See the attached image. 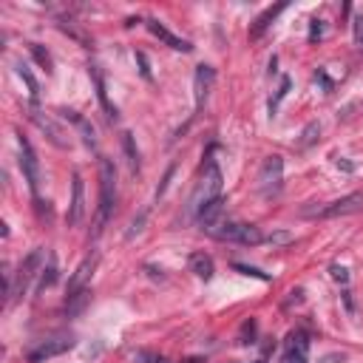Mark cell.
Listing matches in <instances>:
<instances>
[{"instance_id": "1", "label": "cell", "mask_w": 363, "mask_h": 363, "mask_svg": "<svg viewBox=\"0 0 363 363\" xmlns=\"http://www.w3.org/2000/svg\"><path fill=\"white\" fill-rule=\"evenodd\" d=\"M113 201H116V167L111 159H99V210H96L94 235H99L105 221L111 218Z\"/></svg>"}, {"instance_id": "2", "label": "cell", "mask_w": 363, "mask_h": 363, "mask_svg": "<svg viewBox=\"0 0 363 363\" xmlns=\"http://www.w3.org/2000/svg\"><path fill=\"white\" fill-rule=\"evenodd\" d=\"M221 196V170H218V162L216 159H207L204 162V173L190 196V213H199L201 207H207L213 199Z\"/></svg>"}, {"instance_id": "3", "label": "cell", "mask_w": 363, "mask_h": 363, "mask_svg": "<svg viewBox=\"0 0 363 363\" xmlns=\"http://www.w3.org/2000/svg\"><path fill=\"white\" fill-rule=\"evenodd\" d=\"M43 261H45V252H43V250H34V252L20 264V269H17V281H11V289H9V301H14V298H20V295L28 292L31 281H34L37 275H43V269H45Z\"/></svg>"}, {"instance_id": "4", "label": "cell", "mask_w": 363, "mask_h": 363, "mask_svg": "<svg viewBox=\"0 0 363 363\" xmlns=\"http://www.w3.org/2000/svg\"><path fill=\"white\" fill-rule=\"evenodd\" d=\"M210 235L218 238V241H235V244H250V247H255V244L264 241V233L255 224H238V221H224Z\"/></svg>"}, {"instance_id": "5", "label": "cell", "mask_w": 363, "mask_h": 363, "mask_svg": "<svg viewBox=\"0 0 363 363\" xmlns=\"http://www.w3.org/2000/svg\"><path fill=\"white\" fill-rule=\"evenodd\" d=\"M281 182H284V159L281 156H267L261 170H258V190L264 199H272L281 193Z\"/></svg>"}, {"instance_id": "6", "label": "cell", "mask_w": 363, "mask_h": 363, "mask_svg": "<svg viewBox=\"0 0 363 363\" xmlns=\"http://www.w3.org/2000/svg\"><path fill=\"white\" fill-rule=\"evenodd\" d=\"M17 145H20V167H23V176H26V184L28 190L37 196L40 193V162H37V153L31 147V142L17 133Z\"/></svg>"}, {"instance_id": "7", "label": "cell", "mask_w": 363, "mask_h": 363, "mask_svg": "<svg viewBox=\"0 0 363 363\" xmlns=\"http://www.w3.org/2000/svg\"><path fill=\"white\" fill-rule=\"evenodd\" d=\"M216 85V68L213 65H199L193 74V99H196V111L204 108V102L210 99V91Z\"/></svg>"}, {"instance_id": "8", "label": "cell", "mask_w": 363, "mask_h": 363, "mask_svg": "<svg viewBox=\"0 0 363 363\" xmlns=\"http://www.w3.org/2000/svg\"><path fill=\"white\" fill-rule=\"evenodd\" d=\"M28 116H31V122L48 136V142L51 145H57V147H68V139H65V133H62V128L48 116V113H43L34 102H31V108H28Z\"/></svg>"}, {"instance_id": "9", "label": "cell", "mask_w": 363, "mask_h": 363, "mask_svg": "<svg viewBox=\"0 0 363 363\" xmlns=\"http://www.w3.org/2000/svg\"><path fill=\"white\" fill-rule=\"evenodd\" d=\"M363 210V193H349L343 199L329 201L326 207L318 210L320 218H337V216H349V213H360Z\"/></svg>"}, {"instance_id": "10", "label": "cell", "mask_w": 363, "mask_h": 363, "mask_svg": "<svg viewBox=\"0 0 363 363\" xmlns=\"http://www.w3.org/2000/svg\"><path fill=\"white\" fill-rule=\"evenodd\" d=\"M71 346H74L71 337H51V340H43L40 346H34V349L28 352V363H43V360H48V357H57V354L68 352Z\"/></svg>"}, {"instance_id": "11", "label": "cell", "mask_w": 363, "mask_h": 363, "mask_svg": "<svg viewBox=\"0 0 363 363\" xmlns=\"http://www.w3.org/2000/svg\"><path fill=\"white\" fill-rule=\"evenodd\" d=\"M224 210H227L224 196L213 199L207 207H201V210H199V224L204 227V233H213V230H218V227L227 221V218H224Z\"/></svg>"}, {"instance_id": "12", "label": "cell", "mask_w": 363, "mask_h": 363, "mask_svg": "<svg viewBox=\"0 0 363 363\" xmlns=\"http://www.w3.org/2000/svg\"><path fill=\"white\" fill-rule=\"evenodd\" d=\"M85 216V184H82V176L74 173V184H71V204H68V224L77 227Z\"/></svg>"}, {"instance_id": "13", "label": "cell", "mask_w": 363, "mask_h": 363, "mask_svg": "<svg viewBox=\"0 0 363 363\" xmlns=\"http://www.w3.org/2000/svg\"><path fill=\"white\" fill-rule=\"evenodd\" d=\"M94 267H96V255H88V258L77 267V272H74V275H71V281H68V298H74V295L85 292V284L91 281Z\"/></svg>"}, {"instance_id": "14", "label": "cell", "mask_w": 363, "mask_h": 363, "mask_svg": "<svg viewBox=\"0 0 363 363\" xmlns=\"http://www.w3.org/2000/svg\"><path fill=\"white\" fill-rule=\"evenodd\" d=\"M306 349H309V340L303 332H292L286 337V352L281 357V363H306Z\"/></svg>"}, {"instance_id": "15", "label": "cell", "mask_w": 363, "mask_h": 363, "mask_svg": "<svg viewBox=\"0 0 363 363\" xmlns=\"http://www.w3.org/2000/svg\"><path fill=\"white\" fill-rule=\"evenodd\" d=\"M147 31H150L153 37H159V40H162L164 45H170L173 51H190V48H193V45L187 43V40H182V37H176L173 31H167V28H164V26H162L159 20H153V17L147 20Z\"/></svg>"}, {"instance_id": "16", "label": "cell", "mask_w": 363, "mask_h": 363, "mask_svg": "<svg viewBox=\"0 0 363 363\" xmlns=\"http://www.w3.org/2000/svg\"><path fill=\"white\" fill-rule=\"evenodd\" d=\"M187 264H190V272H193L196 278H201V281H210V278H213V272H216L213 258H210L207 252H193Z\"/></svg>"}, {"instance_id": "17", "label": "cell", "mask_w": 363, "mask_h": 363, "mask_svg": "<svg viewBox=\"0 0 363 363\" xmlns=\"http://www.w3.org/2000/svg\"><path fill=\"white\" fill-rule=\"evenodd\" d=\"M60 113L77 125V130L82 133V142H85L88 147H96V139H94V128H91V122H88L82 113H77V111H60Z\"/></svg>"}, {"instance_id": "18", "label": "cell", "mask_w": 363, "mask_h": 363, "mask_svg": "<svg viewBox=\"0 0 363 363\" xmlns=\"http://www.w3.org/2000/svg\"><path fill=\"white\" fill-rule=\"evenodd\" d=\"M284 9H286V3H278V6H272V9H267L264 14H258V20H255V26L250 28V37H261V34H264V31L269 28V23H272V20H275V17H278V14L284 11Z\"/></svg>"}, {"instance_id": "19", "label": "cell", "mask_w": 363, "mask_h": 363, "mask_svg": "<svg viewBox=\"0 0 363 363\" xmlns=\"http://www.w3.org/2000/svg\"><path fill=\"white\" fill-rule=\"evenodd\" d=\"M91 77H94V85H96V96H99L102 108L108 111V116H116V105H111V99H108V91H105V79H102V74L96 71V65H91Z\"/></svg>"}, {"instance_id": "20", "label": "cell", "mask_w": 363, "mask_h": 363, "mask_svg": "<svg viewBox=\"0 0 363 363\" xmlns=\"http://www.w3.org/2000/svg\"><path fill=\"white\" fill-rule=\"evenodd\" d=\"M14 68H17V77H20V79H23L26 85H28V94H31V102L37 105V96H40V85H37V79H34V77L28 74V68H26V65H20V62H17Z\"/></svg>"}, {"instance_id": "21", "label": "cell", "mask_w": 363, "mask_h": 363, "mask_svg": "<svg viewBox=\"0 0 363 363\" xmlns=\"http://www.w3.org/2000/svg\"><path fill=\"white\" fill-rule=\"evenodd\" d=\"M57 281V261H54V255H48V267L43 269V275H40V284H37V289H45V286H51Z\"/></svg>"}, {"instance_id": "22", "label": "cell", "mask_w": 363, "mask_h": 363, "mask_svg": "<svg viewBox=\"0 0 363 363\" xmlns=\"http://www.w3.org/2000/svg\"><path fill=\"white\" fill-rule=\"evenodd\" d=\"M122 145H125V153H128L130 170H139V153H136V147H133V136H130V133H122Z\"/></svg>"}, {"instance_id": "23", "label": "cell", "mask_w": 363, "mask_h": 363, "mask_svg": "<svg viewBox=\"0 0 363 363\" xmlns=\"http://www.w3.org/2000/svg\"><path fill=\"white\" fill-rule=\"evenodd\" d=\"M289 77H281V85H278V94H275V99H269V113H275V108H278V102L286 96V91H289Z\"/></svg>"}, {"instance_id": "24", "label": "cell", "mask_w": 363, "mask_h": 363, "mask_svg": "<svg viewBox=\"0 0 363 363\" xmlns=\"http://www.w3.org/2000/svg\"><path fill=\"white\" fill-rule=\"evenodd\" d=\"M352 31H354V45L363 51V14L352 17Z\"/></svg>"}, {"instance_id": "25", "label": "cell", "mask_w": 363, "mask_h": 363, "mask_svg": "<svg viewBox=\"0 0 363 363\" xmlns=\"http://www.w3.org/2000/svg\"><path fill=\"white\" fill-rule=\"evenodd\" d=\"M241 275H250V278H258V281H269V275L267 272H261V269H255V267H247V264H233Z\"/></svg>"}, {"instance_id": "26", "label": "cell", "mask_w": 363, "mask_h": 363, "mask_svg": "<svg viewBox=\"0 0 363 363\" xmlns=\"http://www.w3.org/2000/svg\"><path fill=\"white\" fill-rule=\"evenodd\" d=\"M28 48H31V54L37 57V62H40V65H45V71H51V57H48V51H43L37 43H31Z\"/></svg>"}, {"instance_id": "27", "label": "cell", "mask_w": 363, "mask_h": 363, "mask_svg": "<svg viewBox=\"0 0 363 363\" xmlns=\"http://www.w3.org/2000/svg\"><path fill=\"white\" fill-rule=\"evenodd\" d=\"M315 133H318V125L312 122V125H309V128L303 130V139H301V147H306L309 142H315Z\"/></svg>"}, {"instance_id": "28", "label": "cell", "mask_w": 363, "mask_h": 363, "mask_svg": "<svg viewBox=\"0 0 363 363\" xmlns=\"http://www.w3.org/2000/svg\"><path fill=\"white\" fill-rule=\"evenodd\" d=\"M332 278H335V281H340V284H346V281H349V272H346V267H337V264H332Z\"/></svg>"}, {"instance_id": "29", "label": "cell", "mask_w": 363, "mask_h": 363, "mask_svg": "<svg viewBox=\"0 0 363 363\" xmlns=\"http://www.w3.org/2000/svg\"><path fill=\"white\" fill-rule=\"evenodd\" d=\"M320 34H323V26H320V20H312V31H309V40L315 43Z\"/></svg>"}, {"instance_id": "30", "label": "cell", "mask_w": 363, "mask_h": 363, "mask_svg": "<svg viewBox=\"0 0 363 363\" xmlns=\"http://www.w3.org/2000/svg\"><path fill=\"white\" fill-rule=\"evenodd\" d=\"M136 60H139V65H142V77H145V79H150V68H147L145 54H136Z\"/></svg>"}, {"instance_id": "31", "label": "cell", "mask_w": 363, "mask_h": 363, "mask_svg": "<svg viewBox=\"0 0 363 363\" xmlns=\"http://www.w3.org/2000/svg\"><path fill=\"white\" fill-rule=\"evenodd\" d=\"M269 241H275V244H284V241H289V235H286V233H278V235H269Z\"/></svg>"}, {"instance_id": "32", "label": "cell", "mask_w": 363, "mask_h": 363, "mask_svg": "<svg viewBox=\"0 0 363 363\" xmlns=\"http://www.w3.org/2000/svg\"><path fill=\"white\" fill-rule=\"evenodd\" d=\"M252 363H264V360H252Z\"/></svg>"}]
</instances>
